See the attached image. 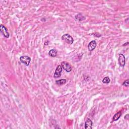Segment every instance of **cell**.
Listing matches in <instances>:
<instances>
[{"instance_id":"ba28073f","label":"cell","mask_w":129,"mask_h":129,"mask_svg":"<svg viewBox=\"0 0 129 129\" xmlns=\"http://www.w3.org/2000/svg\"><path fill=\"white\" fill-rule=\"evenodd\" d=\"M93 123L90 118H88L85 123V128L86 129H91L92 128Z\"/></svg>"},{"instance_id":"3957f363","label":"cell","mask_w":129,"mask_h":129,"mask_svg":"<svg viewBox=\"0 0 129 129\" xmlns=\"http://www.w3.org/2000/svg\"><path fill=\"white\" fill-rule=\"evenodd\" d=\"M0 30H1V32L3 36L6 37V38H9L10 34L8 32L7 28H6L5 26H3V25H1V26H0Z\"/></svg>"},{"instance_id":"7c38bea8","label":"cell","mask_w":129,"mask_h":129,"mask_svg":"<svg viewBox=\"0 0 129 129\" xmlns=\"http://www.w3.org/2000/svg\"><path fill=\"white\" fill-rule=\"evenodd\" d=\"M67 82L66 79H61V80H57L56 81V83L58 85H64Z\"/></svg>"},{"instance_id":"8992f818","label":"cell","mask_w":129,"mask_h":129,"mask_svg":"<svg viewBox=\"0 0 129 129\" xmlns=\"http://www.w3.org/2000/svg\"><path fill=\"white\" fill-rule=\"evenodd\" d=\"M118 60V63H119L120 65L122 67H124L125 65V57L123 54H121V53L120 54Z\"/></svg>"},{"instance_id":"6da1fadb","label":"cell","mask_w":129,"mask_h":129,"mask_svg":"<svg viewBox=\"0 0 129 129\" xmlns=\"http://www.w3.org/2000/svg\"><path fill=\"white\" fill-rule=\"evenodd\" d=\"M62 39L64 41L66 42L67 43L69 44V45H72L74 42V39L73 37L70 35L68 34H65L62 36Z\"/></svg>"},{"instance_id":"52a82bcc","label":"cell","mask_w":129,"mask_h":129,"mask_svg":"<svg viewBox=\"0 0 129 129\" xmlns=\"http://www.w3.org/2000/svg\"><path fill=\"white\" fill-rule=\"evenodd\" d=\"M96 42L95 40H92L89 43V45H88V49L89 51H92L93 50L96 46Z\"/></svg>"},{"instance_id":"4fadbf2b","label":"cell","mask_w":129,"mask_h":129,"mask_svg":"<svg viewBox=\"0 0 129 129\" xmlns=\"http://www.w3.org/2000/svg\"><path fill=\"white\" fill-rule=\"evenodd\" d=\"M102 82L105 84H108L110 82V79L108 77H106L102 80Z\"/></svg>"},{"instance_id":"8fae6325","label":"cell","mask_w":129,"mask_h":129,"mask_svg":"<svg viewBox=\"0 0 129 129\" xmlns=\"http://www.w3.org/2000/svg\"><path fill=\"white\" fill-rule=\"evenodd\" d=\"M121 111L118 112V113H117L116 114H114V115L113 117V120L114 121H116L118 120L120 118V117H121Z\"/></svg>"},{"instance_id":"9a60e30c","label":"cell","mask_w":129,"mask_h":129,"mask_svg":"<svg viewBox=\"0 0 129 129\" xmlns=\"http://www.w3.org/2000/svg\"><path fill=\"white\" fill-rule=\"evenodd\" d=\"M128 44H129V42H127V43H125L124 44V45H123V46H127V45H128Z\"/></svg>"},{"instance_id":"277c9868","label":"cell","mask_w":129,"mask_h":129,"mask_svg":"<svg viewBox=\"0 0 129 129\" xmlns=\"http://www.w3.org/2000/svg\"><path fill=\"white\" fill-rule=\"evenodd\" d=\"M63 69H64L67 72H70L72 71V67L70 64L66 62H63L61 64Z\"/></svg>"},{"instance_id":"7a4b0ae2","label":"cell","mask_w":129,"mask_h":129,"mask_svg":"<svg viewBox=\"0 0 129 129\" xmlns=\"http://www.w3.org/2000/svg\"><path fill=\"white\" fill-rule=\"evenodd\" d=\"M20 61L22 63L25 64L26 66H28L31 61V58L27 56H23L20 57Z\"/></svg>"},{"instance_id":"9c48e42d","label":"cell","mask_w":129,"mask_h":129,"mask_svg":"<svg viewBox=\"0 0 129 129\" xmlns=\"http://www.w3.org/2000/svg\"><path fill=\"white\" fill-rule=\"evenodd\" d=\"M57 52L56 49H53L49 50V56L52 57H55L57 55Z\"/></svg>"},{"instance_id":"5b68a950","label":"cell","mask_w":129,"mask_h":129,"mask_svg":"<svg viewBox=\"0 0 129 129\" xmlns=\"http://www.w3.org/2000/svg\"><path fill=\"white\" fill-rule=\"evenodd\" d=\"M63 68L61 65H59L57 67V69L55 71V74H54V77L59 78L61 76V73L62 72Z\"/></svg>"},{"instance_id":"5bb4252c","label":"cell","mask_w":129,"mask_h":129,"mask_svg":"<svg viewBox=\"0 0 129 129\" xmlns=\"http://www.w3.org/2000/svg\"><path fill=\"white\" fill-rule=\"evenodd\" d=\"M123 85L125 86V87H128L129 86V80H127L125 81L124 83H123Z\"/></svg>"},{"instance_id":"30bf717a","label":"cell","mask_w":129,"mask_h":129,"mask_svg":"<svg viewBox=\"0 0 129 129\" xmlns=\"http://www.w3.org/2000/svg\"><path fill=\"white\" fill-rule=\"evenodd\" d=\"M75 19L77 20L78 21H82L84 19H85V17L82 15V14H78L75 16Z\"/></svg>"}]
</instances>
